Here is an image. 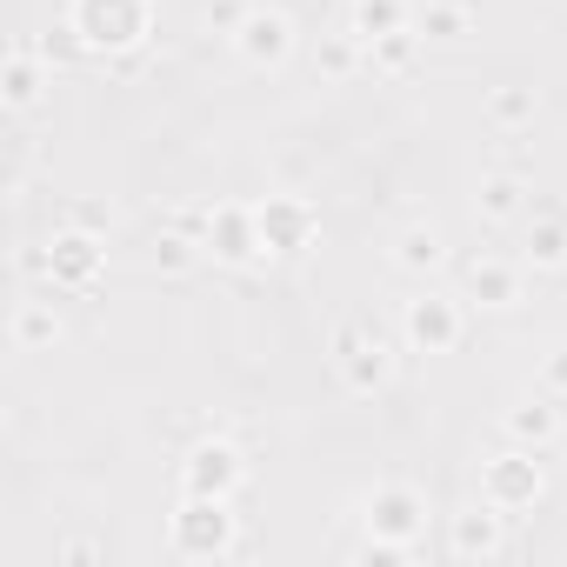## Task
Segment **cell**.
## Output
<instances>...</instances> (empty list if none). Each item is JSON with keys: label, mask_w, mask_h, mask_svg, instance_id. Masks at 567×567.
Here are the masks:
<instances>
[{"label": "cell", "mask_w": 567, "mask_h": 567, "mask_svg": "<svg viewBox=\"0 0 567 567\" xmlns=\"http://www.w3.org/2000/svg\"><path fill=\"white\" fill-rule=\"evenodd\" d=\"M147 34H154V0H68L61 41H48V54L121 61V54L147 48Z\"/></svg>", "instance_id": "cell-1"}, {"label": "cell", "mask_w": 567, "mask_h": 567, "mask_svg": "<svg viewBox=\"0 0 567 567\" xmlns=\"http://www.w3.org/2000/svg\"><path fill=\"white\" fill-rule=\"evenodd\" d=\"M394 368L401 361H394V341H388L381 321L354 315V321L334 328V374H341L348 394H388L394 388Z\"/></svg>", "instance_id": "cell-2"}, {"label": "cell", "mask_w": 567, "mask_h": 567, "mask_svg": "<svg viewBox=\"0 0 567 567\" xmlns=\"http://www.w3.org/2000/svg\"><path fill=\"white\" fill-rule=\"evenodd\" d=\"M167 540H174V554H187V560H220V554L240 547V514H234V501L181 494V514L167 520Z\"/></svg>", "instance_id": "cell-3"}, {"label": "cell", "mask_w": 567, "mask_h": 567, "mask_svg": "<svg viewBox=\"0 0 567 567\" xmlns=\"http://www.w3.org/2000/svg\"><path fill=\"white\" fill-rule=\"evenodd\" d=\"M361 520H368V534L374 540H394V547H421V534H427V494L414 487V481H381V487H368V501H361Z\"/></svg>", "instance_id": "cell-4"}, {"label": "cell", "mask_w": 567, "mask_h": 567, "mask_svg": "<svg viewBox=\"0 0 567 567\" xmlns=\"http://www.w3.org/2000/svg\"><path fill=\"white\" fill-rule=\"evenodd\" d=\"M540 494H547V474H540L534 447H507V454H494L481 467V501L501 507L507 520H520L527 507H540Z\"/></svg>", "instance_id": "cell-5"}, {"label": "cell", "mask_w": 567, "mask_h": 567, "mask_svg": "<svg viewBox=\"0 0 567 567\" xmlns=\"http://www.w3.org/2000/svg\"><path fill=\"white\" fill-rule=\"evenodd\" d=\"M34 267L48 274V288H61V295H87L94 280H101V267H107V240H101L94 227H61L54 247H48Z\"/></svg>", "instance_id": "cell-6"}, {"label": "cell", "mask_w": 567, "mask_h": 567, "mask_svg": "<svg viewBox=\"0 0 567 567\" xmlns=\"http://www.w3.org/2000/svg\"><path fill=\"white\" fill-rule=\"evenodd\" d=\"M461 334H467V315H461L454 295H414V301H401V341H408V354H454Z\"/></svg>", "instance_id": "cell-7"}, {"label": "cell", "mask_w": 567, "mask_h": 567, "mask_svg": "<svg viewBox=\"0 0 567 567\" xmlns=\"http://www.w3.org/2000/svg\"><path fill=\"white\" fill-rule=\"evenodd\" d=\"M247 487V454L234 441H194L181 454V494H214V501H234Z\"/></svg>", "instance_id": "cell-8"}, {"label": "cell", "mask_w": 567, "mask_h": 567, "mask_svg": "<svg viewBox=\"0 0 567 567\" xmlns=\"http://www.w3.org/2000/svg\"><path fill=\"white\" fill-rule=\"evenodd\" d=\"M507 547V514L487 507V501H467L447 514V554L454 560H501Z\"/></svg>", "instance_id": "cell-9"}, {"label": "cell", "mask_w": 567, "mask_h": 567, "mask_svg": "<svg viewBox=\"0 0 567 567\" xmlns=\"http://www.w3.org/2000/svg\"><path fill=\"white\" fill-rule=\"evenodd\" d=\"M234 54L247 68H280L295 54V21L280 14V8H247V21L234 28Z\"/></svg>", "instance_id": "cell-10"}, {"label": "cell", "mask_w": 567, "mask_h": 567, "mask_svg": "<svg viewBox=\"0 0 567 567\" xmlns=\"http://www.w3.org/2000/svg\"><path fill=\"white\" fill-rule=\"evenodd\" d=\"M207 254L220 267H247L260 254V214L240 207V200H214V220H207Z\"/></svg>", "instance_id": "cell-11"}, {"label": "cell", "mask_w": 567, "mask_h": 567, "mask_svg": "<svg viewBox=\"0 0 567 567\" xmlns=\"http://www.w3.org/2000/svg\"><path fill=\"white\" fill-rule=\"evenodd\" d=\"M254 214H260V247L267 254H301L315 240V207L301 194H267Z\"/></svg>", "instance_id": "cell-12"}, {"label": "cell", "mask_w": 567, "mask_h": 567, "mask_svg": "<svg viewBox=\"0 0 567 567\" xmlns=\"http://www.w3.org/2000/svg\"><path fill=\"white\" fill-rule=\"evenodd\" d=\"M461 280H467V301H474V308H494V315L520 308V267L501 260V254H474V260L461 267Z\"/></svg>", "instance_id": "cell-13"}, {"label": "cell", "mask_w": 567, "mask_h": 567, "mask_svg": "<svg viewBox=\"0 0 567 567\" xmlns=\"http://www.w3.org/2000/svg\"><path fill=\"white\" fill-rule=\"evenodd\" d=\"M474 214H481L487 227H514V220L527 214V174H520V167H487V174L474 181Z\"/></svg>", "instance_id": "cell-14"}, {"label": "cell", "mask_w": 567, "mask_h": 567, "mask_svg": "<svg viewBox=\"0 0 567 567\" xmlns=\"http://www.w3.org/2000/svg\"><path fill=\"white\" fill-rule=\"evenodd\" d=\"M501 434L514 441V447H554V434H560V408H554V394H534V401H514L507 414H501Z\"/></svg>", "instance_id": "cell-15"}, {"label": "cell", "mask_w": 567, "mask_h": 567, "mask_svg": "<svg viewBox=\"0 0 567 567\" xmlns=\"http://www.w3.org/2000/svg\"><path fill=\"white\" fill-rule=\"evenodd\" d=\"M394 267L414 274V280H421V274H441V267H447V234H441L434 220L401 227V234H394Z\"/></svg>", "instance_id": "cell-16"}, {"label": "cell", "mask_w": 567, "mask_h": 567, "mask_svg": "<svg viewBox=\"0 0 567 567\" xmlns=\"http://www.w3.org/2000/svg\"><path fill=\"white\" fill-rule=\"evenodd\" d=\"M421 41H467L474 34V14H467V0H427V14L414 21Z\"/></svg>", "instance_id": "cell-17"}, {"label": "cell", "mask_w": 567, "mask_h": 567, "mask_svg": "<svg viewBox=\"0 0 567 567\" xmlns=\"http://www.w3.org/2000/svg\"><path fill=\"white\" fill-rule=\"evenodd\" d=\"M401 28H414L408 0H354V34L361 41H381V34H401Z\"/></svg>", "instance_id": "cell-18"}, {"label": "cell", "mask_w": 567, "mask_h": 567, "mask_svg": "<svg viewBox=\"0 0 567 567\" xmlns=\"http://www.w3.org/2000/svg\"><path fill=\"white\" fill-rule=\"evenodd\" d=\"M0 94H8V107H14V114H28V107L41 101V68H34V54H28V48H14V54H8Z\"/></svg>", "instance_id": "cell-19"}, {"label": "cell", "mask_w": 567, "mask_h": 567, "mask_svg": "<svg viewBox=\"0 0 567 567\" xmlns=\"http://www.w3.org/2000/svg\"><path fill=\"white\" fill-rule=\"evenodd\" d=\"M534 114H540V94H534V87H494V94H487V121L507 127V134L527 127Z\"/></svg>", "instance_id": "cell-20"}, {"label": "cell", "mask_w": 567, "mask_h": 567, "mask_svg": "<svg viewBox=\"0 0 567 567\" xmlns=\"http://www.w3.org/2000/svg\"><path fill=\"white\" fill-rule=\"evenodd\" d=\"M527 260L534 267H560L567 260V214H547L527 227Z\"/></svg>", "instance_id": "cell-21"}, {"label": "cell", "mask_w": 567, "mask_h": 567, "mask_svg": "<svg viewBox=\"0 0 567 567\" xmlns=\"http://www.w3.org/2000/svg\"><path fill=\"white\" fill-rule=\"evenodd\" d=\"M61 341V315H48L41 301H21L14 315V348H54Z\"/></svg>", "instance_id": "cell-22"}, {"label": "cell", "mask_w": 567, "mask_h": 567, "mask_svg": "<svg viewBox=\"0 0 567 567\" xmlns=\"http://www.w3.org/2000/svg\"><path fill=\"white\" fill-rule=\"evenodd\" d=\"M414 48H421V34H414V28L381 34V41H368V68H374V74H401V68L414 61Z\"/></svg>", "instance_id": "cell-23"}, {"label": "cell", "mask_w": 567, "mask_h": 567, "mask_svg": "<svg viewBox=\"0 0 567 567\" xmlns=\"http://www.w3.org/2000/svg\"><path fill=\"white\" fill-rule=\"evenodd\" d=\"M361 54H368V41L348 28L341 41H321V74H328V81H348V74L361 68Z\"/></svg>", "instance_id": "cell-24"}, {"label": "cell", "mask_w": 567, "mask_h": 567, "mask_svg": "<svg viewBox=\"0 0 567 567\" xmlns=\"http://www.w3.org/2000/svg\"><path fill=\"white\" fill-rule=\"evenodd\" d=\"M154 267H161V274H181V267H194V234L167 227V234L154 240Z\"/></svg>", "instance_id": "cell-25"}, {"label": "cell", "mask_w": 567, "mask_h": 567, "mask_svg": "<svg viewBox=\"0 0 567 567\" xmlns=\"http://www.w3.org/2000/svg\"><path fill=\"white\" fill-rule=\"evenodd\" d=\"M240 21H247V0H207V28H214V34H227V41H234V28H240Z\"/></svg>", "instance_id": "cell-26"}, {"label": "cell", "mask_w": 567, "mask_h": 567, "mask_svg": "<svg viewBox=\"0 0 567 567\" xmlns=\"http://www.w3.org/2000/svg\"><path fill=\"white\" fill-rule=\"evenodd\" d=\"M540 394H554V401L567 394V348H554V354L540 361Z\"/></svg>", "instance_id": "cell-27"}, {"label": "cell", "mask_w": 567, "mask_h": 567, "mask_svg": "<svg viewBox=\"0 0 567 567\" xmlns=\"http://www.w3.org/2000/svg\"><path fill=\"white\" fill-rule=\"evenodd\" d=\"M74 227H94V234H101V227H107V214H101V207H74Z\"/></svg>", "instance_id": "cell-28"}, {"label": "cell", "mask_w": 567, "mask_h": 567, "mask_svg": "<svg viewBox=\"0 0 567 567\" xmlns=\"http://www.w3.org/2000/svg\"><path fill=\"white\" fill-rule=\"evenodd\" d=\"M560 267H567V260H560Z\"/></svg>", "instance_id": "cell-29"}]
</instances>
